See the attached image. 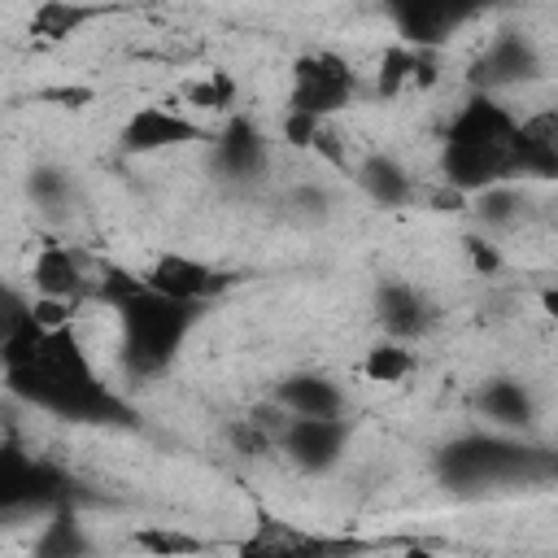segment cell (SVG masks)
<instances>
[{"label":"cell","mask_w":558,"mask_h":558,"mask_svg":"<svg viewBox=\"0 0 558 558\" xmlns=\"http://www.w3.org/2000/svg\"><path fill=\"white\" fill-rule=\"evenodd\" d=\"M545 310H549V314H554V318H558V292H554V288H549V292H545Z\"/></svg>","instance_id":"28"},{"label":"cell","mask_w":558,"mask_h":558,"mask_svg":"<svg viewBox=\"0 0 558 558\" xmlns=\"http://www.w3.org/2000/svg\"><path fill=\"white\" fill-rule=\"evenodd\" d=\"M344 445H349L344 418H292L279 436V453L305 475H323V471L340 466Z\"/></svg>","instance_id":"6"},{"label":"cell","mask_w":558,"mask_h":558,"mask_svg":"<svg viewBox=\"0 0 558 558\" xmlns=\"http://www.w3.org/2000/svg\"><path fill=\"white\" fill-rule=\"evenodd\" d=\"M466 248H471V257H475V266H480V270H493V266H497V253H493V248H484V240H466Z\"/></svg>","instance_id":"27"},{"label":"cell","mask_w":558,"mask_h":558,"mask_svg":"<svg viewBox=\"0 0 558 558\" xmlns=\"http://www.w3.org/2000/svg\"><path fill=\"white\" fill-rule=\"evenodd\" d=\"M541 74V52L527 35L519 31H501L497 39H488V48L475 57V70H471V87L480 96H497V92H510L519 83H532Z\"/></svg>","instance_id":"5"},{"label":"cell","mask_w":558,"mask_h":558,"mask_svg":"<svg viewBox=\"0 0 558 558\" xmlns=\"http://www.w3.org/2000/svg\"><path fill=\"white\" fill-rule=\"evenodd\" d=\"M514 170L519 174H558V109H545L527 122H519L514 140Z\"/></svg>","instance_id":"14"},{"label":"cell","mask_w":558,"mask_h":558,"mask_svg":"<svg viewBox=\"0 0 558 558\" xmlns=\"http://www.w3.org/2000/svg\"><path fill=\"white\" fill-rule=\"evenodd\" d=\"M266 166V140L257 135L253 122L235 118L222 135H218V170L227 179H257Z\"/></svg>","instance_id":"16"},{"label":"cell","mask_w":558,"mask_h":558,"mask_svg":"<svg viewBox=\"0 0 558 558\" xmlns=\"http://www.w3.org/2000/svg\"><path fill=\"white\" fill-rule=\"evenodd\" d=\"M231 445H235L240 453H253V458H257V453H270V449H275V436L262 432L253 418H240V423L231 427Z\"/></svg>","instance_id":"26"},{"label":"cell","mask_w":558,"mask_h":558,"mask_svg":"<svg viewBox=\"0 0 558 558\" xmlns=\"http://www.w3.org/2000/svg\"><path fill=\"white\" fill-rule=\"evenodd\" d=\"M410 371H414V357H410V349L397 344V340H384V344L366 349V357H362V375H366L371 384H401Z\"/></svg>","instance_id":"20"},{"label":"cell","mask_w":558,"mask_h":558,"mask_svg":"<svg viewBox=\"0 0 558 558\" xmlns=\"http://www.w3.org/2000/svg\"><path fill=\"white\" fill-rule=\"evenodd\" d=\"M514 140H519V118L497 100V96H471L449 126L445 140V179L453 192L480 196L497 183H510L514 170Z\"/></svg>","instance_id":"1"},{"label":"cell","mask_w":558,"mask_h":558,"mask_svg":"<svg viewBox=\"0 0 558 558\" xmlns=\"http://www.w3.org/2000/svg\"><path fill=\"white\" fill-rule=\"evenodd\" d=\"M31 279H35V292L44 301H65V305H74L92 283L83 257L70 244H44L35 266H31Z\"/></svg>","instance_id":"10"},{"label":"cell","mask_w":558,"mask_h":558,"mask_svg":"<svg viewBox=\"0 0 558 558\" xmlns=\"http://www.w3.org/2000/svg\"><path fill=\"white\" fill-rule=\"evenodd\" d=\"M26 192L44 214H65L70 205V174L61 166H35L26 174Z\"/></svg>","instance_id":"21"},{"label":"cell","mask_w":558,"mask_h":558,"mask_svg":"<svg viewBox=\"0 0 558 558\" xmlns=\"http://www.w3.org/2000/svg\"><path fill=\"white\" fill-rule=\"evenodd\" d=\"M31 558H92V536L83 532L74 510H52L35 532Z\"/></svg>","instance_id":"18"},{"label":"cell","mask_w":558,"mask_h":558,"mask_svg":"<svg viewBox=\"0 0 558 558\" xmlns=\"http://www.w3.org/2000/svg\"><path fill=\"white\" fill-rule=\"evenodd\" d=\"M375 318H379V327H384L388 340L405 344V340H414V336H423L432 327V301L414 283L388 279L375 292Z\"/></svg>","instance_id":"9"},{"label":"cell","mask_w":558,"mask_h":558,"mask_svg":"<svg viewBox=\"0 0 558 558\" xmlns=\"http://www.w3.org/2000/svg\"><path fill=\"white\" fill-rule=\"evenodd\" d=\"M144 283H148L153 292L170 296V301L201 305V301H209L214 292L227 288V275H218L214 266H205V262H196V257H187V253H161V257L148 266Z\"/></svg>","instance_id":"8"},{"label":"cell","mask_w":558,"mask_h":558,"mask_svg":"<svg viewBox=\"0 0 558 558\" xmlns=\"http://www.w3.org/2000/svg\"><path fill=\"white\" fill-rule=\"evenodd\" d=\"M288 209H292V218H301V222H323V218L331 214V196H327L323 183H296V187L288 192Z\"/></svg>","instance_id":"24"},{"label":"cell","mask_w":558,"mask_h":558,"mask_svg":"<svg viewBox=\"0 0 558 558\" xmlns=\"http://www.w3.org/2000/svg\"><path fill=\"white\" fill-rule=\"evenodd\" d=\"M231 96H235V87H231V78H227V74H214V78H205V83L187 87V100H192V105H201V109H222V105H231Z\"/></svg>","instance_id":"25"},{"label":"cell","mask_w":558,"mask_h":558,"mask_svg":"<svg viewBox=\"0 0 558 558\" xmlns=\"http://www.w3.org/2000/svg\"><path fill=\"white\" fill-rule=\"evenodd\" d=\"M475 410H480V418H488L497 432H519V427H527L532 418H536V401H532V392L519 384V379H484L480 388H475Z\"/></svg>","instance_id":"12"},{"label":"cell","mask_w":558,"mask_h":558,"mask_svg":"<svg viewBox=\"0 0 558 558\" xmlns=\"http://www.w3.org/2000/svg\"><path fill=\"white\" fill-rule=\"evenodd\" d=\"M392 17H397L401 39H405L410 48L418 44V52H427V48L445 44V39L458 31V22H462L466 13L453 9V4H397Z\"/></svg>","instance_id":"15"},{"label":"cell","mask_w":558,"mask_h":558,"mask_svg":"<svg viewBox=\"0 0 558 558\" xmlns=\"http://www.w3.org/2000/svg\"><path fill=\"white\" fill-rule=\"evenodd\" d=\"M187 140H196V126H192L183 113L166 109V105L140 109V113L126 122V131H122V148H126V153H157V148L187 144Z\"/></svg>","instance_id":"13"},{"label":"cell","mask_w":558,"mask_h":558,"mask_svg":"<svg viewBox=\"0 0 558 558\" xmlns=\"http://www.w3.org/2000/svg\"><path fill=\"white\" fill-rule=\"evenodd\" d=\"M353 541H331L318 532H301L292 523L262 519L248 541H240V558H340L353 554Z\"/></svg>","instance_id":"7"},{"label":"cell","mask_w":558,"mask_h":558,"mask_svg":"<svg viewBox=\"0 0 558 558\" xmlns=\"http://www.w3.org/2000/svg\"><path fill=\"white\" fill-rule=\"evenodd\" d=\"M131 545H135L140 554H148V558H196V554H205V549H209L201 536H192V532H183V527H174V523L135 527Z\"/></svg>","instance_id":"19"},{"label":"cell","mask_w":558,"mask_h":558,"mask_svg":"<svg viewBox=\"0 0 558 558\" xmlns=\"http://www.w3.org/2000/svg\"><path fill=\"white\" fill-rule=\"evenodd\" d=\"M357 187H362L375 205H384V209H397V205H405V201L414 196V179H410L405 166H401L397 157H388V153H371V157L357 166Z\"/></svg>","instance_id":"17"},{"label":"cell","mask_w":558,"mask_h":558,"mask_svg":"<svg viewBox=\"0 0 558 558\" xmlns=\"http://www.w3.org/2000/svg\"><path fill=\"white\" fill-rule=\"evenodd\" d=\"M353 96V65L340 52H305L292 70V113H305L314 122H323L327 113L344 109Z\"/></svg>","instance_id":"4"},{"label":"cell","mask_w":558,"mask_h":558,"mask_svg":"<svg viewBox=\"0 0 558 558\" xmlns=\"http://www.w3.org/2000/svg\"><path fill=\"white\" fill-rule=\"evenodd\" d=\"M475 218H480L484 227H510V222H519V218H523V196H519V187H514V183H497V187L480 192V196H475Z\"/></svg>","instance_id":"22"},{"label":"cell","mask_w":558,"mask_h":558,"mask_svg":"<svg viewBox=\"0 0 558 558\" xmlns=\"http://www.w3.org/2000/svg\"><path fill=\"white\" fill-rule=\"evenodd\" d=\"M436 475L445 488H458V493L510 488V484H554L558 449H536L506 432H466L436 453Z\"/></svg>","instance_id":"2"},{"label":"cell","mask_w":558,"mask_h":558,"mask_svg":"<svg viewBox=\"0 0 558 558\" xmlns=\"http://www.w3.org/2000/svg\"><path fill=\"white\" fill-rule=\"evenodd\" d=\"M87 17H92V9H78V4H39L31 17V31L44 39H61V35H74Z\"/></svg>","instance_id":"23"},{"label":"cell","mask_w":558,"mask_h":558,"mask_svg":"<svg viewBox=\"0 0 558 558\" xmlns=\"http://www.w3.org/2000/svg\"><path fill=\"white\" fill-rule=\"evenodd\" d=\"M118 318H122V362H126V371L131 375H157L174 362V349L183 344V336L196 318V305L170 301V296H161L144 283L126 305H118Z\"/></svg>","instance_id":"3"},{"label":"cell","mask_w":558,"mask_h":558,"mask_svg":"<svg viewBox=\"0 0 558 558\" xmlns=\"http://www.w3.org/2000/svg\"><path fill=\"white\" fill-rule=\"evenodd\" d=\"M410 558H432V554L427 549H410Z\"/></svg>","instance_id":"29"},{"label":"cell","mask_w":558,"mask_h":558,"mask_svg":"<svg viewBox=\"0 0 558 558\" xmlns=\"http://www.w3.org/2000/svg\"><path fill=\"white\" fill-rule=\"evenodd\" d=\"M275 401L292 414V418H344V388L327 375H288L275 388Z\"/></svg>","instance_id":"11"}]
</instances>
